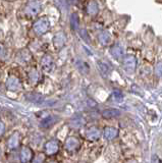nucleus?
Returning a JSON list of instances; mask_svg holds the SVG:
<instances>
[{
	"label": "nucleus",
	"instance_id": "1",
	"mask_svg": "<svg viewBox=\"0 0 162 163\" xmlns=\"http://www.w3.org/2000/svg\"><path fill=\"white\" fill-rule=\"evenodd\" d=\"M49 27H50L49 20L46 18H44V19H39L38 22L34 24V31H35L36 34L41 35V34H44V33H46L48 31Z\"/></svg>",
	"mask_w": 162,
	"mask_h": 163
},
{
	"label": "nucleus",
	"instance_id": "2",
	"mask_svg": "<svg viewBox=\"0 0 162 163\" xmlns=\"http://www.w3.org/2000/svg\"><path fill=\"white\" fill-rule=\"evenodd\" d=\"M41 9V4L38 1H33L28 4V6L26 8V12L30 15L37 14Z\"/></svg>",
	"mask_w": 162,
	"mask_h": 163
},
{
	"label": "nucleus",
	"instance_id": "3",
	"mask_svg": "<svg viewBox=\"0 0 162 163\" xmlns=\"http://www.w3.org/2000/svg\"><path fill=\"white\" fill-rule=\"evenodd\" d=\"M6 85L8 87V89H11V90H16V89H19L20 88V83L18 79H15V78L8 79Z\"/></svg>",
	"mask_w": 162,
	"mask_h": 163
},
{
	"label": "nucleus",
	"instance_id": "4",
	"mask_svg": "<svg viewBox=\"0 0 162 163\" xmlns=\"http://www.w3.org/2000/svg\"><path fill=\"white\" fill-rule=\"evenodd\" d=\"M103 116L105 117H114V116H117L120 114V112L118 110H115V109H109V110H105L103 111Z\"/></svg>",
	"mask_w": 162,
	"mask_h": 163
},
{
	"label": "nucleus",
	"instance_id": "5",
	"mask_svg": "<svg viewBox=\"0 0 162 163\" xmlns=\"http://www.w3.org/2000/svg\"><path fill=\"white\" fill-rule=\"evenodd\" d=\"M27 98L30 100V101L36 102V103H41L43 101L42 97H41L40 95H37V94H30V95L27 96Z\"/></svg>",
	"mask_w": 162,
	"mask_h": 163
},
{
	"label": "nucleus",
	"instance_id": "6",
	"mask_svg": "<svg viewBox=\"0 0 162 163\" xmlns=\"http://www.w3.org/2000/svg\"><path fill=\"white\" fill-rule=\"evenodd\" d=\"M72 24H73V28H77L78 27V16L76 14H73L72 15Z\"/></svg>",
	"mask_w": 162,
	"mask_h": 163
},
{
	"label": "nucleus",
	"instance_id": "7",
	"mask_svg": "<svg viewBox=\"0 0 162 163\" xmlns=\"http://www.w3.org/2000/svg\"><path fill=\"white\" fill-rule=\"evenodd\" d=\"M5 54V49H4V46L0 44V56H3Z\"/></svg>",
	"mask_w": 162,
	"mask_h": 163
},
{
	"label": "nucleus",
	"instance_id": "8",
	"mask_svg": "<svg viewBox=\"0 0 162 163\" xmlns=\"http://www.w3.org/2000/svg\"><path fill=\"white\" fill-rule=\"evenodd\" d=\"M80 64H81V62H78V68H80V70H81L82 73H84V68H80ZM86 66H88V65H87V64L85 63V62H84V63H83V68H86Z\"/></svg>",
	"mask_w": 162,
	"mask_h": 163
}]
</instances>
